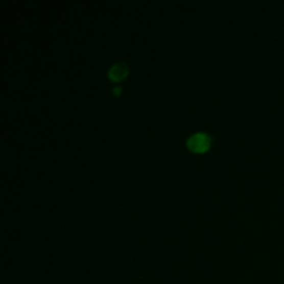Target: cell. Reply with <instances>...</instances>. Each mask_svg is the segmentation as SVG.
Masks as SVG:
<instances>
[{"label":"cell","mask_w":284,"mask_h":284,"mask_svg":"<svg viewBox=\"0 0 284 284\" xmlns=\"http://www.w3.org/2000/svg\"><path fill=\"white\" fill-rule=\"evenodd\" d=\"M211 143L212 137L205 132H196L186 141L188 150L193 151V153H204V151H207Z\"/></svg>","instance_id":"6da1fadb"},{"label":"cell","mask_w":284,"mask_h":284,"mask_svg":"<svg viewBox=\"0 0 284 284\" xmlns=\"http://www.w3.org/2000/svg\"><path fill=\"white\" fill-rule=\"evenodd\" d=\"M121 92H122V87H120V86H115L114 89H112V93H114L115 96H120Z\"/></svg>","instance_id":"3957f363"},{"label":"cell","mask_w":284,"mask_h":284,"mask_svg":"<svg viewBox=\"0 0 284 284\" xmlns=\"http://www.w3.org/2000/svg\"><path fill=\"white\" fill-rule=\"evenodd\" d=\"M128 73H129V69H128L126 63L120 61V63L112 64L107 74H108V79L110 81H112V82H120L122 79H125Z\"/></svg>","instance_id":"7a4b0ae2"}]
</instances>
